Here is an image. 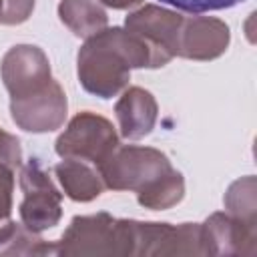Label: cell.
I'll use <instances>...</instances> for the list:
<instances>
[{"instance_id":"obj_18","label":"cell","mask_w":257,"mask_h":257,"mask_svg":"<svg viewBox=\"0 0 257 257\" xmlns=\"http://www.w3.org/2000/svg\"><path fill=\"white\" fill-rule=\"evenodd\" d=\"M36 0H0V24L16 26L32 16Z\"/></svg>"},{"instance_id":"obj_5","label":"cell","mask_w":257,"mask_h":257,"mask_svg":"<svg viewBox=\"0 0 257 257\" xmlns=\"http://www.w3.org/2000/svg\"><path fill=\"white\" fill-rule=\"evenodd\" d=\"M22 203L18 207L20 221L34 233H42L58 225L62 217V193L56 189L38 159H30L20 167Z\"/></svg>"},{"instance_id":"obj_9","label":"cell","mask_w":257,"mask_h":257,"mask_svg":"<svg viewBox=\"0 0 257 257\" xmlns=\"http://www.w3.org/2000/svg\"><path fill=\"white\" fill-rule=\"evenodd\" d=\"M205 255H255L257 225L229 213H213L201 223Z\"/></svg>"},{"instance_id":"obj_16","label":"cell","mask_w":257,"mask_h":257,"mask_svg":"<svg viewBox=\"0 0 257 257\" xmlns=\"http://www.w3.org/2000/svg\"><path fill=\"white\" fill-rule=\"evenodd\" d=\"M185 197V179L179 171L171 169L169 173L155 179L151 185L137 191V201L141 207L151 211H165L179 205Z\"/></svg>"},{"instance_id":"obj_15","label":"cell","mask_w":257,"mask_h":257,"mask_svg":"<svg viewBox=\"0 0 257 257\" xmlns=\"http://www.w3.org/2000/svg\"><path fill=\"white\" fill-rule=\"evenodd\" d=\"M0 255H56V247L24 223L8 219L0 223Z\"/></svg>"},{"instance_id":"obj_12","label":"cell","mask_w":257,"mask_h":257,"mask_svg":"<svg viewBox=\"0 0 257 257\" xmlns=\"http://www.w3.org/2000/svg\"><path fill=\"white\" fill-rule=\"evenodd\" d=\"M120 137L126 141H139L151 135L157 124L159 104L155 96L141 86H128L114 104Z\"/></svg>"},{"instance_id":"obj_8","label":"cell","mask_w":257,"mask_h":257,"mask_svg":"<svg viewBox=\"0 0 257 257\" xmlns=\"http://www.w3.org/2000/svg\"><path fill=\"white\" fill-rule=\"evenodd\" d=\"M0 74L10 98L32 94L52 80L50 60L44 50L34 44L12 46L2 56Z\"/></svg>"},{"instance_id":"obj_17","label":"cell","mask_w":257,"mask_h":257,"mask_svg":"<svg viewBox=\"0 0 257 257\" xmlns=\"http://www.w3.org/2000/svg\"><path fill=\"white\" fill-rule=\"evenodd\" d=\"M225 209L235 219L257 225V199H255V177L247 175L233 181L223 197Z\"/></svg>"},{"instance_id":"obj_21","label":"cell","mask_w":257,"mask_h":257,"mask_svg":"<svg viewBox=\"0 0 257 257\" xmlns=\"http://www.w3.org/2000/svg\"><path fill=\"white\" fill-rule=\"evenodd\" d=\"M0 163L8 165L10 169H20L22 167V149H20V141L6 133L4 128H0Z\"/></svg>"},{"instance_id":"obj_2","label":"cell","mask_w":257,"mask_h":257,"mask_svg":"<svg viewBox=\"0 0 257 257\" xmlns=\"http://www.w3.org/2000/svg\"><path fill=\"white\" fill-rule=\"evenodd\" d=\"M135 219H116L108 213L76 215L54 243L64 257H135Z\"/></svg>"},{"instance_id":"obj_22","label":"cell","mask_w":257,"mask_h":257,"mask_svg":"<svg viewBox=\"0 0 257 257\" xmlns=\"http://www.w3.org/2000/svg\"><path fill=\"white\" fill-rule=\"evenodd\" d=\"M98 2L112 8V10H128V8H135V6L143 4V0H98Z\"/></svg>"},{"instance_id":"obj_4","label":"cell","mask_w":257,"mask_h":257,"mask_svg":"<svg viewBox=\"0 0 257 257\" xmlns=\"http://www.w3.org/2000/svg\"><path fill=\"white\" fill-rule=\"evenodd\" d=\"M118 147V135L112 122L92 110H82L70 118L54 143L62 159H78L92 165L104 161Z\"/></svg>"},{"instance_id":"obj_7","label":"cell","mask_w":257,"mask_h":257,"mask_svg":"<svg viewBox=\"0 0 257 257\" xmlns=\"http://www.w3.org/2000/svg\"><path fill=\"white\" fill-rule=\"evenodd\" d=\"M68 100L58 80H50L40 90L10 98V116L14 124L26 133H52L66 120Z\"/></svg>"},{"instance_id":"obj_13","label":"cell","mask_w":257,"mask_h":257,"mask_svg":"<svg viewBox=\"0 0 257 257\" xmlns=\"http://www.w3.org/2000/svg\"><path fill=\"white\" fill-rule=\"evenodd\" d=\"M54 175L64 191V195L76 203H88L104 191L102 177L98 169H92L86 161L64 159L54 167Z\"/></svg>"},{"instance_id":"obj_3","label":"cell","mask_w":257,"mask_h":257,"mask_svg":"<svg viewBox=\"0 0 257 257\" xmlns=\"http://www.w3.org/2000/svg\"><path fill=\"white\" fill-rule=\"evenodd\" d=\"M102 183L112 191H141L161 175L173 169L169 157L153 147L124 145L116 147L96 165Z\"/></svg>"},{"instance_id":"obj_10","label":"cell","mask_w":257,"mask_h":257,"mask_svg":"<svg viewBox=\"0 0 257 257\" xmlns=\"http://www.w3.org/2000/svg\"><path fill=\"white\" fill-rule=\"evenodd\" d=\"M231 30L215 16H185L177 56L189 60H215L229 48Z\"/></svg>"},{"instance_id":"obj_11","label":"cell","mask_w":257,"mask_h":257,"mask_svg":"<svg viewBox=\"0 0 257 257\" xmlns=\"http://www.w3.org/2000/svg\"><path fill=\"white\" fill-rule=\"evenodd\" d=\"M183 18L185 16L175 10L157 4H145L124 18V28L139 34L155 48L175 58L179 50V34H181Z\"/></svg>"},{"instance_id":"obj_1","label":"cell","mask_w":257,"mask_h":257,"mask_svg":"<svg viewBox=\"0 0 257 257\" xmlns=\"http://www.w3.org/2000/svg\"><path fill=\"white\" fill-rule=\"evenodd\" d=\"M173 58L139 34L112 26L86 38L76 54L80 86L98 96L112 98L126 88L133 68H161Z\"/></svg>"},{"instance_id":"obj_14","label":"cell","mask_w":257,"mask_h":257,"mask_svg":"<svg viewBox=\"0 0 257 257\" xmlns=\"http://www.w3.org/2000/svg\"><path fill=\"white\" fill-rule=\"evenodd\" d=\"M60 22L78 38H90L108 24L104 8L94 0H60L58 2Z\"/></svg>"},{"instance_id":"obj_20","label":"cell","mask_w":257,"mask_h":257,"mask_svg":"<svg viewBox=\"0 0 257 257\" xmlns=\"http://www.w3.org/2000/svg\"><path fill=\"white\" fill-rule=\"evenodd\" d=\"M161 2H167L179 10H185V12H195V14H201V12H209V10H223V8H231L239 2H245V0H161Z\"/></svg>"},{"instance_id":"obj_6","label":"cell","mask_w":257,"mask_h":257,"mask_svg":"<svg viewBox=\"0 0 257 257\" xmlns=\"http://www.w3.org/2000/svg\"><path fill=\"white\" fill-rule=\"evenodd\" d=\"M135 255H205L201 239V223H153L133 221Z\"/></svg>"},{"instance_id":"obj_19","label":"cell","mask_w":257,"mask_h":257,"mask_svg":"<svg viewBox=\"0 0 257 257\" xmlns=\"http://www.w3.org/2000/svg\"><path fill=\"white\" fill-rule=\"evenodd\" d=\"M14 193V169L0 163V223L10 219Z\"/></svg>"}]
</instances>
